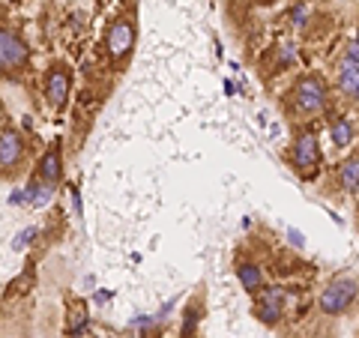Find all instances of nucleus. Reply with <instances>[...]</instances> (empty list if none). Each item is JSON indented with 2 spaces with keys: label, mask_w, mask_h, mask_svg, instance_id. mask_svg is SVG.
<instances>
[{
  "label": "nucleus",
  "mask_w": 359,
  "mask_h": 338,
  "mask_svg": "<svg viewBox=\"0 0 359 338\" xmlns=\"http://www.w3.org/2000/svg\"><path fill=\"white\" fill-rule=\"evenodd\" d=\"M290 114L297 117H314L320 111H327L330 105V87L320 75H302L294 84V90L287 93Z\"/></svg>",
  "instance_id": "nucleus-1"
},
{
  "label": "nucleus",
  "mask_w": 359,
  "mask_h": 338,
  "mask_svg": "<svg viewBox=\"0 0 359 338\" xmlns=\"http://www.w3.org/2000/svg\"><path fill=\"white\" fill-rule=\"evenodd\" d=\"M356 297H359V281L351 278V276H339L323 288L318 306H320L323 314H330V318H341V314H347L353 309Z\"/></svg>",
  "instance_id": "nucleus-2"
},
{
  "label": "nucleus",
  "mask_w": 359,
  "mask_h": 338,
  "mask_svg": "<svg viewBox=\"0 0 359 338\" xmlns=\"http://www.w3.org/2000/svg\"><path fill=\"white\" fill-rule=\"evenodd\" d=\"M320 144H318V135L311 129L299 132L294 138V147H290V162H294V171L302 180H314L320 171Z\"/></svg>",
  "instance_id": "nucleus-3"
},
{
  "label": "nucleus",
  "mask_w": 359,
  "mask_h": 338,
  "mask_svg": "<svg viewBox=\"0 0 359 338\" xmlns=\"http://www.w3.org/2000/svg\"><path fill=\"white\" fill-rule=\"evenodd\" d=\"M27 45L21 42L13 30H0V75H13L27 66Z\"/></svg>",
  "instance_id": "nucleus-4"
},
{
  "label": "nucleus",
  "mask_w": 359,
  "mask_h": 338,
  "mask_svg": "<svg viewBox=\"0 0 359 338\" xmlns=\"http://www.w3.org/2000/svg\"><path fill=\"white\" fill-rule=\"evenodd\" d=\"M282 311H285V288H261L255 294V314L257 320L266 323V326H276L278 320H282Z\"/></svg>",
  "instance_id": "nucleus-5"
},
{
  "label": "nucleus",
  "mask_w": 359,
  "mask_h": 338,
  "mask_svg": "<svg viewBox=\"0 0 359 338\" xmlns=\"http://www.w3.org/2000/svg\"><path fill=\"white\" fill-rule=\"evenodd\" d=\"M25 159V141L15 129L0 132V174H13Z\"/></svg>",
  "instance_id": "nucleus-6"
},
{
  "label": "nucleus",
  "mask_w": 359,
  "mask_h": 338,
  "mask_svg": "<svg viewBox=\"0 0 359 338\" xmlns=\"http://www.w3.org/2000/svg\"><path fill=\"white\" fill-rule=\"evenodd\" d=\"M335 87H339V93L344 99H351V102L359 105V63L351 60L347 54L339 60V66H335Z\"/></svg>",
  "instance_id": "nucleus-7"
},
{
  "label": "nucleus",
  "mask_w": 359,
  "mask_h": 338,
  "mask_svg": "<svg viewBox=\"0 0 359 338\" xmlns=\"http://www.w3.org/2000/svg\"><path fill=\"white\" fill-rule=\"evenodd\" d=\"M132 45H135V25L129 18L114 21V27L108 30V54L114 60H123L132 51Z\"/></svg>",
  "instance_id": "nucleus-8"
},
{
  "label": "nucleus",
  "mask_w": 359,
  "mask_h": 338,
  "mask_svg": "<svg viewBox=\"0 0 359 338\" xmlns=\"http://www.w3.org/2000/svg\"><path fill=\"white\" fill-rule=\"evenodd\" d=\"M45 96H48V102L54 108H60L66 102V96H69V72L57 66V69H51L48 81H45Z\"/></svg>",
  "instance_id": "nucleus-9"
},
{
  "label": "nucleus",
  "mask_w": 359,
  "mask_h": 338,
  "mask_svg": "<svg viewBox=\"0 0 359 338\" xmlns=\"http://www.w3.org/2000/svg\"><path fill=\"white\" fill-rule=\"evenodd\" d=\"M335 180H339V189L347 191V195L359 191V153L347 156V159L339 165V171H335Z\"/></svg>",
  "instance_id": "nucleus-10"
},
{
  "label": "nucleus",
  "mask_w": 359,
  "mask_h": 338,
  "mask_svg": "<svg viewBox=\"0 0 359 338\" xmlns=\"http://www.w3.org/2000/svg\"><path fill=\"white\" fill-rule=\"evenodd\" d=\"M237 278H240V285L249 290V294H257V290L264 288V273H261V266L252 264V261L237 264Z\"/></svg>",
  "instance_id": "nucleus-11"
},
{
  "label": "nucleus",
  "mask_w": 359,
  "mask_h": 338,
  "mask_svg": "<svg viewBox=\"0 0 359 338\" xmlns=\"http://www.w3.org/2000/svg\"><path fill=\"white\" fill-rule=\"evenodd\" d=\"M36 177H39V180H45L48 186H54V183L60 180V150H57V147H51L48 153L42 156Z\"/></svg>",
  "instance_id": "nucleus-12"
},
{
  "label": "nucleus",
  "mask_w": 359,
  "mask_h": 338,
  "mask_svg": "<svg viewBox=\"0 0 359 338\" xmlns=\"http://www.w3.org/2000/svg\"><path fill=\"white\" fill-rule=\"evenodd\" d=\"M353 135H356V129H353L351 117H335L330 123V138H332L335 147H347V144H353Z\"/></svg>",
  "instance_id": "nucleus-13"
},
{
  "label": "nucleus",
  "mask_w": 359,
  "mask_h": 338,
  "mask_svg": "<svg viewBox=\"0 0 359 338\" xmlns=\"http://www.w3.org/2000/svg\"><path fill=\"white\" fill-rule=\"evenodd\" d=\"M51 189L54 186H48L45 180H33V183L25 189L27 191V204H36V207H42V204H48V198H51Z\"/></svg>",
  "instance_id": "nucleus-14"
},
{
  "label": "nucleus",
  "mask_w": 359,
  "mask_h": 338,
  "mask_svg": "<svg viewBox=\"0 0 359 338\" xmlns=\"http://www.w3.org/2000/svg\"><path fill=\"white\" fill-rule=\"evenodd\" d=\"M87 323H90L87 309H75V311H69V323H66V332H69V335H81V332L87 330Z\"/></svg>",
  "instance_id": "nucleus-15"
},
{
  "label": "nucleus",
  "mask_w": 359,
  "mask_h": 338,
  "mask_svg": "<svg viewBox=\"0 0 359 338\" xmlns=\"http://www.w3.org/2000/svg\"><path fill=\"white\" fill-rule=\"evenodd\" d=\"M36 234H39L36 228H25V231H21V234L15 236V240H13V249H15V252L27 249V245H30V240H33V236H36Z\"/></svg>",
  "instance_id": "nucleus-16"
},
{
  "label": "nucleus",
  "mask_w": 359,
  "mask_h": 338,
  "mask_svg": "<svg viewBox=\"0 0 359 338\" xmlns=\"http://www.w3.org/2000/svg\"><path fill=\"white\" fill-rule=\"evenodd\" d=\"M297 60V48L294 45H282V48H278V66H290Z\"/></svg>",
  "instance_id": "nucleus-17"
},
{
  "label": "nucleus",
  "mask_w": 359,
  "mask_h": 338,
  "mask_svg": "<svg viewBox=\"0 0 359 338\" xmlns=\"http://www.w3.org/2000/svg\"><path fill=\"white\" fill-rule=\"evenodd\" d=\"M195 320H198V309H189V311H186V320H183V335H186V338L192 335Z\"/></svg>",
  "instance_id": "nucleus-18"
},
{
  "label": "nucleus",
  "mask_w": 359,
  "mask_h": 338,
  "mask_svg": "<svg viewBox=\"0 0 359 338\" xmlns=\"http://www.w3.org/2000/svg\"><path fill=\"white\" fill-rule=\"evenodd\" d=\"M306 15H309V9H306V6H294V9H290V18H294V25H297V27L306 25Z\"/></svg>",
  "instance_id": "nucleus-19"
},
{
  "label": "nucleus",
  "mask_w": 359,
  "mask_h": 338,
  "mask_svg": "<svg viewBox=\"0 0 359 338\" xmlns=\"http://www.w3.org/2000/svg\"><path fill=\"white\" fill-rule=\"evenodd\" d=\"M344 54H347L351 60H356V63H359V30H356V36H353L351 42H347V51H344Z\"/></svg>",
  "instance_id": "nucleus-20"
},
{
  "label": "nucleus",
  "mask_w": 359,
  "mask_h": 338,
  "mask_svg": "<svg viewBox=\"0 0 359 338\" xmlns=\"http://www.w3.org/2000/svg\"><path fill=\"white\" fill-rule=\"evenodd\" d=\"M287 240L294 243V245H299V249H302V245H306V236H302L299 231H287Z\"/></svg>",
  "instance_id": "nucleus-21"
}]
</instances>
